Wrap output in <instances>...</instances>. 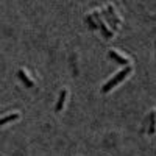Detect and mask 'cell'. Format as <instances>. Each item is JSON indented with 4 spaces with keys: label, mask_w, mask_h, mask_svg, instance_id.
<instances>
[{
    "label": "cell",
    "mask_w": 156,
    "mask_h": 156,
    "mask_svg": "<svg viewBox=\"0 0 156 156\" xmlns=\"http://www.w3.org/2000/svg\"><path fill=\"white\" fill-rule=\"evenodd\" d=\"M17 75H19L20 80L25 83V86H28V87H33V86H34V80L31 78V75L28 73V70H27V69L20 67V69L17 70Z\"/></svg>",
    "instance_id": "5"
},
{
    "label": "cell",
    "mask_w": 156,
    "mask_h": 156,
    "mask_svg": "<svg viewBox=\"0 0 156 156\" xmlns=\"http://www.w3.org/2000/svg\"><path fill=\"white\" fill-rule=\"evenodd\" d=\"M156 133V111H150V125H148V134Z\"/></svg>",
    "instance_id": "8"
},
{
    "label": "cell",
    "mask_w": 156,
    "mask_h": 156,
    "mask_svg": "<svg viewBox=\"0 0 156 156\" xmlns=\"http://www.w3.org/2000/svg\"><path fill=\"white\" fill-rule=\"evenodd\" d=\"M20 117V112L19 111H12V112H9V114H5L3 117H2V125H6L8 122H12V120H17Z\"/></svg>",
    "instance_id": "7"
},
{
    "label": "cell",
    "mask_w": 156,
    "mask_h": 156,
    "mask_svg": "<svg viewBox=\"0 0 156 156\" xmlns=\"http://www.w3.org/2000/svg\"><path fill=\"white\" fill-rule=\"evenodd\" d=\"M92 16H94V19L97 20V25H98V27H100V30H101V33H103V34H105V37H106V39H109V37H112V36H114V31L108 28V25H106V22H105V20H103V19H101V16L98 14V11H97V9H95V11L92 12Z\"/></svg>",
    "instance_id": "3"
},
{
    "label": "cell",
    "mask_w": 156,
    "mask_h": 156,
    "mask_svg": "<svg viewBox=\"0 0 156 156\" xmlns=\"http://www.w3.org/2000/svg\"><path fill=\"white\" fill-rule=\"evenodd\" d=\"M106 12H108L109 17H111L117 25H119V23L122 22V17H120L119 14H117V11H115V8H114V5H112V3H106Z\"/></svg>",
    "instance_id": "6"
},
{
    "label": "cell",
    "mask_w": 156,
    "mask_h": 156,
    "mask_svg": "<svg viewBox=\"0 0 156 156\" xmlns=\"http://www.w3.org/2000/svg\"><path fill=\"white\" fill-rule=\"evenodd\" d=\"M108 55H109L112 59H115L117 62L123 64L125 67H126V66H133V64H131V58L126 56L125 53H120L117 48H109V50H108Z\"/></svg>",
    "instance_id": "2"
},
{
    "label": "cell",
    "mask_w": 156,
    "mask_h": 156,
    "mask_svg": "<svg viewBox=\"0 0 156 156\" xmlns=\"http://www.w3.org/2000/svg\"><path fill=\"white\" fill-rule=\"evenodd\" d=\"M86 20H87V22L90 23V27H92V28H98V25H97V20L94 19V16H90V14H89V16H86Z\"/></svg>",
    "instance_id": "9"
},
{
    "label": "cell",
    "mask_w": 156,
    "mask_h": 156,
    "mask_svg": "<svg viewBox=\"0 0 156 156\" xmlns=\"http://www.w3.org/2000/svg\"><path fill=\"white\" fill-rule=\"evenodd\" d=\"M133 72V66H126V67H123L122 70H119L117 73H114L108 81H105L103 83V86H101V92L103 94H106V92H109V90L112 89V87H115L119 83H122L125 78Z\"/></svg>",
    "instance_id": "1"
},
{
    "label": "cell",
    "mask_w": 156,
    "mask_h": 156,
    "mask_svg": "<svg viewBox=\"0 0 156 156\" xmlns=\"http://www.w3.org/2000/svg\"><path fill=\"white\" fill-rule=\"evenodd\" d=\"M67 97H69V89L67 87H62L59 90V95H58V100H56V105H55V111L59 112L62 111V108L66 106V101H67Z\"/></svg>",
    "instance_id": "4"
}]
</instances>
